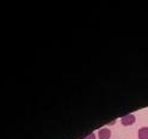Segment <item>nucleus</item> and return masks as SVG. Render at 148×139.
<instances>
[{"mask_svg": "<svg viewBox=\"0 0 148 139\" xmlns=\"http://www.w3.org/2000/svg\"><path fill=\"white\" fill-rule=\"evenodd\" d=\"M115 122H116V120H112V121H111V122H110V124H109V125H110V126H112V125H114V124H115Z\"/></svg>", "mask_w": 148, "mask_h": 139, "instance_id": "nucleus-5", "label": "nucleus"}, {"mask_svg": "<svg viewBox=\"0 0 148 139\" xmlns=\"http://www.w3.org/2000/svg\"><path fill=\"white\" fill-rule=\"evenodd\" d=\"M137 137H138V139H148V127L145 126V127L138 128Z\"/></svg>", "mask_w": 148, "mask_h": 139, "instance_id": "nucleus-3", "label": "nucleus"}, {"mask_svg": "<svg viewBox=\"0 0 148 139\" xmlns=\"http://www.w3.org/2000/svg\"><path fill=\"white\" fill-rule=\"evenodd\" d=\"M136 121V116L135 114H127L123 118H121V122L123 126H132Z\"/></svg>", "mask_w": 148, "mask_h": 139, "instance_id": "nucleus-1", "label": "nucleus"}, {"mask_svg": "<svg viewBox=\"0 0 148 139\" xmlns=\"http://www.w3.org/2000/svg\"><path fill=\"white\" fill-rule=\"evenodd\" d=\"M110 137H111V131L108 127L100 128L98 131V138L99 139H110Z\"/></svg>", "mask_w": 148, "mask_h": 139, "instance_id": "nucleus-2", "label": "nucleus"}, {"mask_svg": "<svg viewBox=\"0 0 148 139\" xmlns=\"http://www.w3.org/2000/svg\"><path fill=\"white\" fill-rule=\"evenodd\" d=\"M82 139H97V138H96L95 133H90V134H87L85 138H82Z\"/></svg>", "mask_w": 148, "mask_h": 139, "instance_id": "nucleus-4", "label": "nucleus"}]
</instances>
